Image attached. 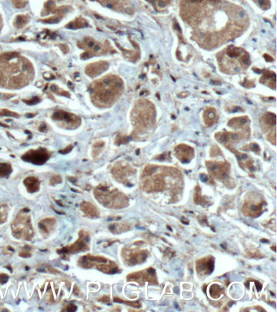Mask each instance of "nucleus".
I'll use <instances>...</instances> for the list:
<instances>
[{"instance_id":"obj_1","label":"nucleus","mask_w":277,"mask_h":312,"mask_svg":"<svg viewBox=\"0 0 277 312\" xmlns=\"http://www.w3.org/2000/svg\"><path fill=\"white\" fill-rule=\"evenodd\" d=\"M92 93L95 99L102 106H110L121 94L124 83L116 76H107L94 84Z\"/></svg>"},{"instance_id":"obj_2","label":"nucleus","mask_w":277,"mask_h":312,"mask_svg":"<svg viewBox=\"0 0 277 312\" xmlns=\"http://www.w3.org/2000/svg\"><path fill=\"white\" fill-rule=\"evenodd\" d=\"M155 109L153 104L147 100L139 101L133 111V120L136 125V134L142 133L154 124Z\"/></svg>"},{"instance_id":"obj_3","label":"nucleus","mask_w":277,"mask_h":312,"mask_svg":"<svg viewBox=\"0 0 277 312\" xmlns=\"http://www.w3.org/2000/svg\"><path fill=\"white\" fill-rule=\"evenodd\" d=\"M94 195L99 202L107 207L119 209L128 205V198L116 189L99 186L94 191Z\"/></svg>"},{"instance_id":"obj_4","label":"nucleus","mask_w":277,"mask_h":312,"mask_svg":"<svg viewBox=\"0 0 277 312\" xmlns=\"http://www.w3.org/2000/svg\"><path fill=\"white\" fill-rule=\"evenodd\" d=\"M80 264L84 267H96L99 271L107 274H114L119 271L118 266L114 262L101 256L85 255L81 259Z\"/></svg>"},{"instance_id":"obj_5","label":"nucleus","mask_w":277,"mask_h":312,"mask_svg":"<svg viewBox=\"0 0 277 312\" xmlns=\"http://www.w3.org/2000/svg\"><path fill=\"white\" fill-rule=\"evenodd\" d=\"M266 201L257 193H250L245 198L242 207L243 214L247 216L258 217L264 211Z\"/></svg>"},{"instance_id":"obj_6","label":"nucleus","mask_w":277,"mask_h":312,"mask_svg":"<svg viewBox=\"0 0 277 312\" xmlns=\"http://www.w3.org/2000/svg\"><path fill=\"white\" fill-rule=\"evenodd\" d=\"M163 169H161L162 173H156L155 172L150 176L142 177V189L143 190L148 193L159 192L163 191L166 188V182L164 180V175L168 174L166 171V167H163Z\"/></svg>"},{"instance_id":"obj_7","label":"nucleus","mask_w":277,"mask_h":312,"mask_svg":"<svg viewBox=\"0 0 277 312\" xmlns=\"http://www.w3.org/2000/svg\"><path fill=\"white\" fill-rule=\"evenodd\" d=\"M12 231L13 235H15L17 238H25V239H30L33 237V230L30 224L29 217L27 214L20 213L16 220L12 224Z\"/></svg>"},{"instance_id":"obj_8","label":"nucleus","mask_w":277,"mask_h":312,"mask_svg":"<svg viewBox=\"0 0 277 312\" xmlns=\"http://www.w3.org/2000/svg\"><path fill=\"white\" fill-rule=\"evenodd\" d=\"M250 136V129H245L239 133H231V132H219L215 134V138L221 144L224 145L226 147L229 148L232 146V145L236 142H240L241 139L248 138Z\"/></svg>"},{"instance_id":"obj_9","label":"nucleus","mask_w":277,"mask_h":312,"mask_svg":"<svg viewBox=\"0 0 277 312\" xmlns=\"http://www.w3.org/2000/svg\"><path fill=\"white\" fill-rule=\"evenodd\" d=\"M122 256L125 264L133 266L144 263L148 257V251L146 250L124 248L122 251Z\"/></svg>"},{"instance_id":"obj_10","label":"nucleus","mask_w":277,"mask_h":312,"mask_svg":"<svg viewBox=\"0 0 277 312\" xmlns=\"http://www.w3.org/2000/svg\"><path fill=\"white\" fill-rule=\"evenodd\" d=\"M208 172L212 177L218 180H226L230 172V165L228 162L208 161L206 163Z\"/></svg>"},{"instance_id":"obj_11","label":"nucleus","mask_w":277,"mask_h":312,"mask_svg":"<svg viewBox=\"0 0 277 312\" xmlns=\"http://www.w3.org/2000/svg\"><path fill=\"white\" fill-rule=\"evenodd\" d=\"M128 281H135L140 285H144L145 282L155 285L158 283L155 270L152 267L143 270L142 272H133L127 276Z\"/></svg>"},{"instance_id":"obj_12","label":"nucleus","mask_w":277,"mask_h":312,"mask_svg":"<svg viewBox=\"0 0 277 312\" xmlns=\"http://www.w3.org/2000/svg\"><path fill=\"white\" fill-rule=\"evenodd\" d=\"M111 172L113 176L116 178L118 181L122 182L128 185V177L131 175L135 173V171L130 167L128 163H124L118 162L114 165Z\"/></svg>"},{"instance_id":"obj_13","label":"nucleus","mask_w":277,"mask_h":312,"mask_svg":"<svg viewBox=\"0 0 277 312\" xmlns=\"http://www.w3.org/2000/svg\"><path fill=\"white\" fill-rule=\"evenodd\" d=\"M49 159V153L46 149L29 150L22 156V159L34 164H43Z\"/></svg>"},{"instance_id":"obj_14","label":"nucleus","mask_w":277,"mask_h":312,"mask_svg":"<svg viewBox=\"0 0 277 312\" xmlns=\"http://www.w3.org/2000/svg\"><path fill=\"white\" fill-rule=\"evenodd\" d=\"M90 240L89 237V234L87 233L81 231L80 233V238L78 239L76 242H75L73 245L71 246H68L65 248H63L60 250H59V254H70V253H76V252L82 251V250H88V246L87 243Z\"/></svg>"},{"instance_id":"obj_15","label":"nucleus","mask_w":277,"mask_h":312,"mask_svg":"<svg viewBox=\"0 0 277 312\" xmlns=\"http://www.w3.org/2000/svg\"><path fill=\"white\" fill-rule=\"evenodd\" d=\"M215 266V259L211 256L197 260L196 269L199 276H206L212 273Z\"/></svg>"},{"instance_id":"obj_16","label":"nucleus","mask_w":277,"mask_h":312,"mask_svg":"<svg viewBox=\"0 0 277 312\" xmlns=\"http://www.w3.org/2000/svg\"><path fill=\"white\" fill-rule=\"evenodd\" d=\"M175 154L177 159L183 163H188L193 159L194 150L189 146L185 144H180L175 148Z\"/></svg>"},{"instance_id":"obj_17","label":"nucleus","mask_w":277,"mask_h":312,"mask_svg":"<svg viewBox=\"0 0 277 312\" xmlns=\"http://www.w3.org/2000/svg\"><path fill=\"white\" fill-rule=\"evenodd\" d=\"M52 118L55 120H60V121H64L68 124H71L72 129H75L77 126L80 125L81 123V120L77 116L72 115L71 113L66 112L64 111H55Z\"/></svg>"},{"instance_id":"obj_18","label":"nucleus","mask_w":277,"mask_h":312,"mask_svg":"<svg viewBox=\"0 0 277 312\" xmlns=\"http://www.w3.org/2000/svg\"><path fill=\"white\" fill-rule=\"evenodd\" d=\"M109 64L105 61H99L97 63H94L88 65L85 68V72L90 77H95L102 72H105L108 68Z\"/></svg>"},{"instance_id":"obj_19","label":"nucleus","mask_w":277,"mask_h":312,"mask_svg":"<svg viewBox=\"0 0 277 312\" xmlns=\"http://www.w3.org/2000/svg\"><path fill=\"white\" fill-rule=\"evenodd\" d=\"M260 125L263 132H268L276 129V115L267 112L260 119Z\"/></svg>"},{"instance_id":"obj_20","label":"nucleus","mask_w":277,"mask_h":312,"mask_svg":"<svg viewBox=\"0 0 277 312\" xmlns=\"http://www.w3.org/2000/svg\"><path fill=\"white\" fill-rule=\"evenodd\" d=\"M229 150H232V151H233L234 153L236 154L237 160H238V163H239L240 166H241V168H244V169H249V170H250V171L254 170L253 160H252V159H250V158L247 155L240 153V152H237V151H236V150H234V149L232 147L229 148Z\"/></svg>"},{"instance_id":"obj_21","label":"nucleus","mask_w":277,"mask_h":312,"mask_svg":"<svg viewBox=\"0 0 277 312\" xmlns=\"http://www.w3.org/2000/svg\"><path fill=\"white\" fill-rule=\"evenodd\" d=\"M250 120L247 116H240L231 119L228 121V126L234 129H248Z\"/></svg>"},{"instance_id":"obj_22","label":"nucleus","mask_w":277,"mask_h":312,"mask_svg":"<svg viewBox=\"0 0 277 312\" xmlns=\"http://www.w3.org/2000/svg\"><path fill=\"white\" fill-rule=\"evenodd\" d=\"M219 116L213 107H208L204 111V121L206 126H211L218 120Z\"/></svg>"},{"instance_id":"obj_23","label":"nucleus","mask_w":277,"mask_h":312,"mask_svg":"<svg viewBox=\"0 0 277 312\" xmlns=\"http://www.w3.org/2000/svg\"><path fill=\"white\" fill-rule=\"evenodd\" d=\"M81 211L90 218H98L99 216V212L98 209L90 202H84L81 204Z\"/></svg>"},{"instance_id":"obj_24","label":"nucleus","mask_w":277,"mask_h":312,"mask_svg":"<svg viewBox=\"0 0 277 312\" xmlns=\"http://www.w3.org/2000/svg\"><path fill=\"white\" fill-rule=\"evenodd\" d=\"M55 224V220L53 218H48L46 220H42L39 224L38 227L41 232L44 234H48L51 231Z\"/></svg>"},{"instance_id":"obj_25","label":"nucleus","mask_w":277,"mask_h":312,"mask_svg":"<svg viewBox=\"0 0 277 312\" xmlns=\"http://www.w3.org/2000/svg\"><path fill=\"white\" fill-rule=\"evenodd\" d=\"M25 185L26 188L30 193H35L37 191L39 190V187H40V181H38L37 178L30 176L25 180Z\"/></svg>"},{"instance_id":"obj_26","label":"nucleus","mask_w":277,"mask_h":312,"mask_svg":"<svg viewBox=\"0 0 277 312\" xmlns=\"http://www.w3.org/2000/svg\"><path fill=\"white\" fill-rule=\"evenodd\" d=\"M193 200L196 204H199L203 207H209L211 204V202L210 200H208L206 197H202L201 194V188L199 186H196L195 187V192H194V196H193Z\"/></svg>"},{"instance_id":"obj_27","label":"nucleus","mask_w":277,"mask_h":312,"mask_svg":"<svg viewBox=\"0 0 277 312\" xmlns=\"http://www.w3.org/2000/svg\"><path fill=\"white\" fill-rule=\"evenodd\" d=\"M224 293V288L220 285L214 284L210 288V296L214 299H218Z\"/></svg>"},{"instance_id":"obj_28","label":"nucleus","mask_w":277,"mask_h":312,"mask_svg":"<svg viewBox=\"0 0 277 312\" xmlns=\"http://www.w3.org/2000/svg\"><path fill=\"white\" fill-rule=\"evenodd\" d=\"M261 82L262 83H266L267 81H268V85L270 87H272L273 89L276 88V74L274 72H269V71H264V75L261 78Z\"/></svg>"},{"instance_id":"obj_29","label":"nucleus","mask_w":277,"mask_h":312,"mask_svg":"<svg viewBox=\"0 0 277 312\" xmlns=\"http://www.w3.org/2000/svg\"><path fill=\"white\" fill-rule=\"evenodd\" d=\"M130 228V226L127 224H123V223H116L113 224L109 226L110 231L112 232L113 233H124V232L128 231Z\"/></svg>"},{"instance_id":"obj_30","label":"nucleus","mask_w":277,"mask_h":312,"mask_svg":"<svg viewBox=\"0 0 277 312\" xmlns=\"http://www.w3.org/2000/svg\"><path fill=\"white\" fill-rule=\"evenodd\" d=\"M86 26H88V23H87L86 20H85V19H82V18H78L74 21H72L68 25H67L66 28L71 29H76L84 28V27H86Z\"/></svg>"},{"instance_id":"obj_31","label":"nucleus","mask_w":277,"mask_h":312,"mask_svg":"<svg viewBox=\"0 0 277 312\" xmlns=\"http://www.w3.org/2000/svg\"><path fill=\"white\" fill-rule=\"evenodd\" d=\"M12 167L9 163H0V176L6 177L12 172Z\"/></svg>"},{"instance_id":"obj_32","label":"nucleus","mask_w":277,"mask_h":312,"mask_svg":"<svg viewBox=\"0 0 277 312\" xmlns=\"http://www.w3.org/2000/svg\"><path fill=\"white\" fill-rule=\"evenodd\" d=\"M28 22V17L26 16H24V15H19L16 16V20H15V25L17 28H21L23 27L26 23Z\"/></svg>"},{"instance_id":"obj_33","label":"nucleus","mask_w":277,"mask_h":312,"mask_svg":"<svg viewBox=\"0 0 277 312\" xmlns=\"http://www.w3.org/2000/svg\"><path fill=\"white\" fill-rule=\"evenodd\" d=\"M7 217V207L6 205L0 206V222H4Z\"/></svg>"},{"instance_id":"obj_34","label":"nucleus","mask_w":277,"mask_h":312,"mask_svg":"<svg viewBox=\"0 0 277 312\" xmlns=\"http://www.w3.org/2000/svg\"><path fill=\"white\" fill-rule=\"evenodd\" d=\"M114 302H120V303L127 304L128 306H133V307H140V306H141V303H140L139 302H128V301H123L118 298H114Z\"/></svg>"},{"instance_id":"obj_35","label":"nucleus","mask_w":277,"mask_h":312,"mask_svg":"<svg viewBox=\"0 0 277 312\" xmlns=\"http://www.w3.org/2000/svg\"><path fill=\"white\" fill-rule=\"evenodd\" d=\"M243 149L245 150H252V151H254L255 153H259L260 152L259 146L258 144H256V143H254V142L247 145V146H245L243 147Z\"/></svg>"},{"instance_id":"obj_36","label":"nucleus","mask_w":277,"mask_h":312,"mask_svg":"<svg viewBox=\"0 0 277 312\" xmlns=\"http://www.w3.org/2000/svg\"><path fill=\"white\" fill-rule=\"evenodd\" d=\"M0 116H16L18 117L19 115L17 113L13 112L12 111L9 110H0Z\"/></svg>"},{"instance_id":"obj_37","label":"nucleus","mask_w":277,"mask_h":312,"mask_svg":"<svg viewBox=\"0 0 277 312\" xmlns=\"http://www.w3.org/2000/svg\"><path fill=\"white\" fill-rule=\"evenodd\" d=\"M61 16H55L51 18H49V19H46V20H42V22L44 23H47V24H55L58 23L59 21L60 20Z\"/></svg>"},{"instance_id":"obj_38","label":"nucleus","mask_w":277,"mask_h":312,"mask_svg":"<svg viewBox=\"0 0 277 312\" xmlns=\"http://www.w3.org/2000/svg\"><path fill=\"white\" fill-rule=\"evenodd\" d=\"M258 3L263 9H268L271 7V3L269 0H258Z\"/></svg>"},{"instance_id":"obj_39","label":"nucleus","mask_w":277,"mask_h":312,"mask_svg":"<svg viewBox=\"0 0 277 312\" xmlns=\"http://www.w3.org/2000/svg\"><path fill=\"white\" fill-rule=\"evenodd\" d=\"M23 101L25 102L26 104H29V105H34V104H37L38 103L40 102V98H38V97H33V98H32L31 99H29V100H25V99H24Z\"/></svg>"},{"instance_id":"obj_40","label":"nucleus","mask_w":277,"mask_h":312,"mask_svg":"<svg viewBox=\"0 0 277 312\" xmlns=\"http://www.w3.org/2000/svg\"><path fill=\"white\" fill-rule=\"evenodd\" d=\"M12 3L17 8L24 7L25 5V2H24V0H12Z\"/></svg>"},{"instance_id":"obj_41","label":"nucleus","mask_w":277,"mask_h":312,"mask_svg":"<svg viewBox=\"0 0 277 312\" xmlns=\"http://www.w3.org/2000/svg\"><path fill=\"white\" fill-rule=\"evenodd\" d=\"M268 140L273 145H276V129L272 130L268 134Z\"/></svg>"},{"instance_id":"obj_42","label":"nucleus","mask_w":277,"mask_h":312,"mask_svg":"<svg viewBox=\"0 0 277 312\" xmlns=\"http://www.w3.org/2000/svg\"><path fill=\"white\" fill-rule=\"evenodd\" d=\"M211 156L215 157V156L219 155H222V153H221V151H220V149H219V148H218L217 146H213V147H211Z\"/></svg>"},{"instance_id":"obj_43","label":"nucleus","mask_w":277,"mask_h":312,"mask_svg":"<svg viewBox=\"0 0 277 312\" xmlns=\"http://www.w3.org/2000/svg\"><path fill=\"white\" fill-rule=\"evenodd\" d=\"M128 142V138H127V137H125L124 136H121V137H117V139H116V143L117 144H125L126 142Z\"/></svg>"},{"instance_id":"obj_44","label":"nucleus","mask_w":277,"mask_h":312,"mask_svg":"<svg viewBox=\"0 0 277 312\" xmlns=\"http://www.w3.org/2000/svg\"><path fill=\"white\" fill-rule=\"evenodd\" d=\"M61 177L59 176H53V178L50 181V184H58L61 182Z\"/></svg>"},{"instance_id":"obj_45","label":"nucleus","mask_w":277,"mask_h":312,"mask_svg":"<svg viewBox=\"0 0 277 312\" xmlns=\"http://www.w3.org/2000/svg\"><path fill=\"white\" fill-rule=\"evenodd\" d=\"M8 280V276L5 274H0V282L2 284L6 283Z\"/></svg>"},{"instance_id":"obj_46","label":"nucleus","mask_w":277,"mask_h":312,"mask_svg":"<svg viewBox=\"0 0 277 312\" xmlns=\"http://www.w3.org/2000/svg\"><path fill=\"white\" fill-rule=\"evenodd\" d=\"M72 149V146H69L68 147L65 148V149H64V150H60V151H59V153L64 154V155H65V154L70 152Z\"/></svg>"},{"instance_id":"obj_47","label":"nucleus","mask_w":277,"mask_h":312,"mask_svg":"<svg viewBox=\"0 0 277 312\" xmlns=\"http://www.w3.org/2000/svg\"><path fill=\"white\" fill-rule=\"evenodd\" d=\"M65 310L68 311H74L76 310V307L74 305H68V306Z\"/></svg>"},{"instance_id":"obj_48","label":"nucleus","mask_w":277,"mask_h":312,"mask_svg":"<svg viewBox=\"0 0 277 312\" xmlns=\"http://www.w3.org/2000/svg\"><path fill=\"white\" fill-rule=\"evenodd\" d=\"M60 48L61 50L63 51L64 52V53H67V52L68 51H69V49H68V46L67 45H60Z\"/></svg>"},{"instance_id":"obj_49","label":"nucleus","mask_w":277,"mask_h":312,"mask_svg":"<svg viewBox=\"0 0 277 312\" xmlns=\"http://www.w3.org/2000/svg\"><path fill=\"white\" fill-rule=\"evenodd\" d=\"M200 179L202 180L203 182L207 181V176L205 175V174H201V176H200Z\"/></svg>"},{"instance_id":"obj_50","label":"nucleus","mask_w":277,"mask_h":312,"mask_svg":"<svg viewBox=\"0 0 277 312\" xmlns=\"http://www.w3.org/2000/svg\"><path fill=\"white\" fill-rule=\"evenodd\" d=\"M39 129H40V131H42V132H43V131H45V130L46 129V125L45 124H42V125L40 126V128H39Z\"/></svg>"},{"instance_id":"obj_51","label":"nucleus","mask_w":277,"mask_h":312,"mask_svg":"<svg viewBox=\"0 0 277 312\" xmlns=\"http://www.w3.org/2000/svg\"><path fill=\"white\" fill-rule=\"evenodd\" d=\"M35 116L34 114H27V115H26V116H27V117H29V118L33 117V116Z\"/></svg>"},{"instance_id":"obj_52","label":"nucleus","mask_w":277,"mask_h":312,"mask_svg":"<svg viewBox=\"0 0 277 312\" xmlns=\"http://www.w3.org/2000/svg\"><path fill=\"white\" fill-rule=\"evenodd\" d=\"M3 82V76L1 75V73H0V84Z\"/></svg>"}]
</instances>
